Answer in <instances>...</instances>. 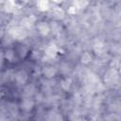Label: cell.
Segmentation results:
<instances>
[{"label":"cell","mask_w":121,"mask_h":121,"mask_svg":"<svg viewBox=\"0 0 121 121\" xmlns=\"http://www.w3.org/2000/svg\"><path fill=\"white\" fill-rule=\"evenodd\" d=\"M12 53L19 60H26L31 55V49L28 45L23 43H17L13 45Z\"/></svg>","instance_id":"6da1fadb"}]
</instances>
